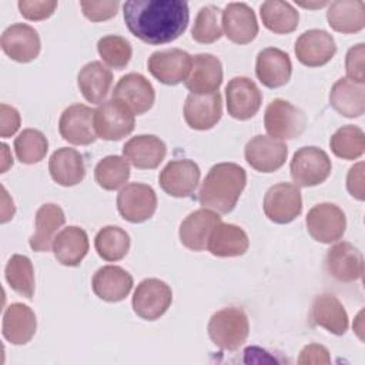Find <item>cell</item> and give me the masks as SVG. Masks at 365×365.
<instances>
[{
  "label": "cell",
  "mask_w": 365,
  "mask_h": 365,
  "mask_svg": "<svg viewBox=\"0 0 365 365\" xmlns=\"http://www.w3.org/2000/svg\"><path fill=\"white\" fill-rule=\"evenodd\" d=\"M248 247L250 240L247 232L241 227L227 222L217 224L207 241L210 254L221 258L240 257L247 252Z\"/></svg>",
  "instance_id": "f1b7e54d"
},
{
  "label": "cell",
  "mask_w": 365,
  "mask_h": 365,
  "mask_svg": "<svg viewBox=\"0 0 365 365\" xmlns=\"http://www.w3.org/2000/svg\"><path fill=\"white\" fill-rule=\"evenodd\" d=\"M336 53L334 37L321 29L302 33L295 41V56L307 67H321Z\"/></svg>",
  "instance_id": "d6986e66"
},
{
  "label": "cell",
  "mask_w": 365,
  "mask_h": 365,
  "mask_svg": "<svg viewBox=\"0 0 365 365\" xmlns=\"http://www.w3.org/2000/svg\"><path fill=\"white\" fill-rule=\"evenodd\" d=\"M94 247L100 258L115 262L127 255L130 250V235L117 225H107L97 232Z\"/></svg>",
  "instance_id": "8d00e7d4"
},
{
  "label": "cell",
  "mask_w": 365,
  "mask_h": 365,
  "mask_svg": "<svg viewBox=\"0 0 365 365\" xmlns=\"http://www.w3.org/2000/svg\"><path fill=\"white\" fill-rule=\"evenodd\" d=\"M200 167L192 160H173L161 170L158 182L168 195L182 198L194 192L200 182Z\"/></svg>",
  "instance_id": "9a60e30c"
},
{
  "label": "cell",
  "mask_w": 365,
  "mask_h": 365,
  "mask_svg": "<svg viewBox=\"0 0 365 365\" xmlns=\"http://www.w3.org/2000/svg\"><path fill=\"white\" fill-rule=\"evenodd\" d=\"M327 3H318V4H305V3H301V6H304V7H322V6H325Z\"/></svg>",
  "instance_id": "f907efd6"
},
{
  "label": "cell",
  "mask_w": 365,
  "mask_h": 365,
  "mask_svg": "<svg viewBox=\"0 0 365 365\" xmlns=\"http://www.w3.org/2000/svg\"><path fill=\"white\" fill-rule=\"evenodd\" d=\"M220 222L221 217L215 211L207 208L192 211L180 225L178 235L181 244L191 251L205 250L211 231Z\"/></svg>",
  "instance_id": "d4e9b609"
},
{
  "label": "cell",
  "mask_w": 365,
  "mask_h": 365,
  "mask_svg": "<svg viewBox=\"0 0 365 365\" xmlns=\"http://www.w3.org/2000/svg\"><path fill=\"white\" fill-rule=\"evenodd\" d=\"M220 13L221 10L212 4L200 9L191 30V36L197 43L210 44L217 41L222 36Z\"/></svg>",
  "instance_id": "b9f144b4"
},
{
  "label": "cell",
  "mask_w": 365,
  "mask_h": 365,
  "mask_svg": "<svg viewBox=\"0 0 365 365\" xmlns=\"http://www.w3.org/2000/svg\"><path fill=\"white\" fill-rule=\"evenodd\" d=\"M173 302L170 285L158 278L143 279L133 295L131 305L134 312L147 321H155L163 317Z\"/></svg>",
  "instance_id": "52a82bcc"
},
{
  "label": "cell",
  "mask_w": 365,
  "mask_h": 365,
  "mask_svg": "<svg viewBox=\"0 0 365 365\" xmlns=\"http://www.w3.org/2000/svg\"><path fill=\"white\" fill-rule=\"evenodd\" d=\"M94 110L84 104H71L60 115V135L74 145H88L97 140L94 130Z\"/></svg>",
  "instance_id": "5bb4252c"
},
{
  "label": "cell",
  "mask_w": 365,
  "mask_h": 365,
  "mask_svg": "<svg viewBox=\"0 0 365 365\" xmlns=\"http://www.w3.org/2000/svg\"><path fill=\"white\" fill-rule=\"evenodd\" d=\"M51 248L61 265L77 267L88 252L87 232L77 225L66 227L56 235Z\"/></svg>",
  "instance_id": "4dcf8cb0"
},
{
  "label": "cell",
  "mask_w": 365,
  "mask_h": 365,
  "mask_svg": "<svg viewBox=\"0 0 365 365\" xmlns=\"http://www.w3.org/2000/svg\"><path fill=\"white\" fill-rule=\"evenodd\" d=\"M227 111L232 118L248 120L254 117L262 103L258 86L248 77H234L225 87Z\"/></svg>",
  "instance_id": "4fadbf2b"
},
{
  "label": "cell",
  "mask_w": 365,
  "mask_h": 365,
  "mask_svg": "<svg viewBox=\"0 0 365 365\" xmlns=\"http://www.w3.org/2000/svg\"><path fill=\"white\" fill-rule=\"evenodd\" d=\"M222 115V97L220 91L210 94L190 93L184 104V120L192 130H210Z\"/></svg>",
  "instance_id": "ffe728a7"
},
{
  "label": "cell",
  "mask_w": 365,
  "mask_h": 365,
  "mask_svg": "<svg viewBox=\"0 0 365 365\" xmlns=\"http://www.w3.org/2000/svg\"><path fill=\"white\" fill-rule=\"evenodd\" d=\"M97 50L103 61L115 70H123L130 63L133 54L130 41L115 34L101 37L97 43Z\"/></svg>",
  "instance_id": "7bdbcfd3"
},
{
  "label": "cell",
  "mask_w": 365,
  "mask_h": 365,
  "mask_svg": "<svg viewBox=\"0 0 365 365\" xmlns=\"http://www.w3.org/2000/svg\"><path fill=\"white\" fill-rule=\"evenodd\" d=\"M329 103L332 108L344 117H361L365 111V88L348 78H339L329 91Z\"/></svg>",
  "instance_id": "836d02e7"
},
{
  "label": "cell",
  "mask_w": 365,
  "mask_h": 365,
  "mask_svg": "<svg viewBox=\"0 0 365 365\" xmlns=\"http://www.w3.org/2000/svg\"><path fill=\"white\" fill-rule=\"evenodd\" d=\"M0 44L3 51L17 63L33 61L41 48L38 33L24 23L9 26L1 34Z\"/></svg>",
  "instance_id": "e0dca14e"
},
{
  "label": "cell",
  "mask_w": 365,
  "mask_h": 365,
  "mask_svg": "<svg viewBox=\"0 0 365 365\" xmlns=\"http://www.w3.org/2000/svg\"><path fill=\"white\" fill-rule=\"evenodd\" d=\"M208 335L215 346L222 351H237L248 338V317L240 307H227L210 318Z\"/></svg>",
  "instance_id": "3957f363"
},
{
  "label": "cell",
  "mask_w": 365,
  "mask_h": 365,
  "mask_svg": "<svg viewBox=\"0 0 365 365\" xmlns=\"http://www.w3.org/2000/svg\"><path fill=\"white\" fill-rule=\"evenodd\" d=\"M192 64V57L181 48H167L154 51L147 61L148 71L160 83L177 86L187 80Z\"/></svg>",
  "instance_id": "8fae6325"
},
{
  "label": "cell",
  "mask_w": 365,
  "mask_h": 365,
  "mask_svg": "<svg viewBox=\"0 0 365 365\" xmlns=\"http://www.w3.org/2000/svg\"><path fill=\"white\" fill-rule=\"evenodd\" d=\"M111 96L125 104L134 115L148 111L155 100L153 84L140 73H128L123 76L115 84Z\"/></svg>",
  "instance_id": "2e32d148"
},
{
  "label": "cell",
  "mask_w": 365,
  "mask_h": 365,
  "mask_svg": "<svg viewBox=\"0 0 365 365\" xmlns=\"http://www.w3.org/2000/svg\"><path fill=\"white\" fill-rule=\"evenodd\" d=\"M167 154V145L153 134L131 137L123 147L124 158L140 170L157 168Z\"/></svg>",
  "instance_id": "603a6c76"
},
{
  "label": "cell",
  "mask_w": 365,
  "mask_h": 365,
  "mask_svg": "<svg viewBox=\"0 0 365 365\" xmlns=\"http://www.w3.org/2000/svg\"><path fill=\"white\" fill-rule=\"evenodd\" d=\"M255 73L265 87L278 88L289 81L292 63L285 51L277 47H267L257 56Z\"/></svg>",
  "instance_id": "cb8c5ba5"
},
{
  "label": "cell",
  "mask_w": 365,
  "mask_h": 365,
  "mask_svg": "<svg viewBox=\"0 0 365 365\" xmlns=\"http://www.w3.org/2000/svg\"><path fill=\"white\" fill-rule=\"evenodd\" d=\"M37 321L34 311L21 302L10 304L3 314L1 332L13 345L27 344L36 334Z\"/></svg>",
  "instance_id": "4316f807"
},
{
  "label": "cell",
  "mask_w": 365,
  "mask_h": 365,
  "mask_svg": "<svg viewBox=\"0 0 365 365\" xmlns=\"http://www.w3.org/2000/svg\"><path fill=\"white\" fill-rule=\"evenodd\" d=\"M66 222L64 211L60 205L47 202L43 204L36 212V230L30 237L29 244L36 252H46L53 247V241L56 238V232Z\"/></svg>",
  "instance_id": "83f0119b"
},
{
  "label": "cell",
  "mask_w": 365,
  "mask_h": 365,
  "mask_svg": "<svg viewBox=\"0 0 365 365\" xmlns=\"http://www.w3.org/2000/svg\"><path fill=\"white\" fill-rule=\"evenodd\" d=\"M20 114L14 107L0 104V135L3 138L11 137L20 128Z\"/></svg>",
  "instance_id": "7dc6e473"
},
{
  "label": "cell",
  "mask_w": 365,
  "mask_h": 365,
  "mask_svg": "<svg viewBox=\"0 0 365 365\" xmlns=\"http://www.w3.org/2000/svg\"><path fill=\"white\" fill-rule=\"evenodd\" d=\"M221 26L225 37L235 44H247L258 34L254 10L245 3H230L221 11Z\"/></svg>",
  "instance_id": "ac0fdd59"
},
{
  "label": "cell",
  "mask_w": 365,
  "mask_h": 365,
  "mask_svg": "<svg viewBox=\"0 0 365 365\" xmlns=\"http://www.w3.org/2000/svg\"><path fill=\"white\" fill-rule=\"evenodd\" d=\"M120 215L133 224L150 220L157 210V194L153 187L141 182H130L117 195Z\"/></svg>",
  "instance_id": "9c48e42d"
},
{
  "label": "cell",
  "mask_w": 365,
  "mask_h": 365,
  "mask_svg": "<svg viewBox=\"0 0 365 365\" xmlns=\"http://www.w3.org/2000/svg\"><path fill=\"white\" fill-rule=\"evenodd\" d=\"M244 155L254 170L259 173H274L285 164L288 147L284 141L269 135H255L247 143Z\"/></svg>",
  "instance_id": "7c38bea8"
},
{
  "label": "cell",
  "mask_w": 365,
  "mask_h": 365,
  "mask_svg": "<svg viewBox=\"0 0 365 365\" xmlns=\"http://www.w3.org/2000/svg\"><path fill=\"white\" fill-rule=\"evenodd\" d=\"M133 284L131 274L117 265H104L98 268L91 281L94 294L107 302L123 301L130 294Z\"/></svg>",
  "instance_id": "484cf974"
},
{
  "label": "cell",
  "mask_w": 365,
  "mask_h": 365,
  "mask_svg": "<svg viewBox=\"0 0 365 365\" xmlns=\"http://www.w3.org/2000/svg\"><path fill=\"white\" fill-rule=\"evenodd\" d=\"M118 1H80L83 14L91 21H104L118 11Z\"/></svg>",
  "instance_id": "bcb514c9"
},
{
  "label": "cell",
  "mask_w": 365,
  "mask_h": 365,
  "mask_svg": "<svg viewBox=\"0 0 365 365\" xmlns=\"http://www.w3.org/2000/svg\"><path fill=\"white\" fill-rule=\"evenodd\" d=\"M264 125L269 137L277 140H292L299 137L307 127L302 110L282 98H274L265 108Z\"/></svg>",
  "instance_id": "5b68a950"
},
{
  "label": "cell",
  "mask_w": 365,
  "mask_h": 365,
  "mask_svg": "<svg viewBox=\"0 0 365 365\" xmlns=\"http://www.w3.org/2000/svg\"><path fill=\"white\" fill-rule=\"evenodd\" d=\"M311 319L315 325L322 327L335 335H344L349 325L344 305L331 294H321L314 299Z\"/></svg>",
  "instance_id": "1f68e13d"
},
{
  "label": "cell",
  "mask_w": 365,
  "mask_h": 365,
  "mask_svg": "<svg viewBox=\"0 0 365 365\" xmlns=\"http://www.w3.org/2000/svg\"><path fill=\"white\" fill-rule=\"evenodd\" d=\"M308 234L318 242L331 244L342 238L346 228L344 211L332 202L314 205L305 218Z\"/></svg>",
  "instance_id": "ba28073f"
},
{
  "label": "cell",
  "mask_w": 365,
  "mask_h": 365,
  "mask_svg": "<svg viewBox=\"0 0 365 365\" xmlns=\"http://www.w3.org/2000/svg\"><path fill=\"white\" fill-rule=\"evenodd\" d=\"M247 184L245 170L235 163H218L205 175L198 200L202 208L218 214H228L234 210Z\"/></svg>",
  "instance_id": "7a4b0ae2"
},
{
  "label": "cell",
  "mask_w": 365,
  "mask_h": 365,
  "mask_svg": "<svg viewBox=\"0 0 365 365\" xmlns=\"http://www.w3.org/2000/svg\"><path fill=\"white\" fill-rule=\"evenodd\" d=\"M6 281L10 288L17 294L33 298L34 295V268L29 257L21 254H14L4 269Z\"/></svg>",
  "instance_id": "ab89813d"
},
{
  "label": "cell",
  "mask_w": 365,
  "mask_h": 365,
  "mask_svg": "<svg viewBox=\"0 0 365 365\" xmlns=\"http://www.w3.org/2000/svg\"><path fill=\"white\" fill-rule=\"evenodd\" d=\"M222 83V66L218 57L210 53H200L192 57V64L185 87L192 94H210L218 91Z\"/></svg>",
  "instance_id": "7402d4cb"
},
{
  "label": "cell",
  "mask_w": 365,
  "mask_h": 365,
  "mask_svg": "<svg viewBox=\"0 0 365 365\" xmlns=\"http://www.w3.org/2000/svg\"><path fill=\"white\" fill-rule=\"evenodd\" d=\"M364 56H365V44L359 43L351 47L345 57V71L348 80L364 84L365 83V70H364Z\"/></svg>",
  "instance_id": "ee69618b"
},
{
  "label": "cell",
  "mask_w": 365,
  "mask_h": 365,
  "mask_svg": "<svg viewBox=\"0 0 365 365\" xmlns=\"http://www.w3.org/2000/svg\"><path fill=\"white\" fill-rule=\"evenodd\" d=\"M331 168L328 154L314 145L297 150L289 164L291 177L298 187H314L324 182L329 177Z\"/></svg>",
  "instance_id": "8992f818"
},
{
  "label": "cell",
  "mask_w": 365,
  "mask_h": 365,
  "mask_svg": "<svg viewBox=\"0 0 365 365\" xmlns=\"http://www.w3.org/2000/svg\"><path fill=\"white\" fill-rule=\"evenodd\" d=\"M17 6L24 19L38 21V20L48 19L54 13V10L57 7V1L56 0H43V1L20 0L17 3Z\"/></svg>",
  "instance_id": "f6af8a7d"
},
{
  "label": "cell",
  "mask_w": 365,
  "mask_h": 365,
  "mask_svg": "<svg viewBox=\"0 0 365 365\" xmlns=\"http://www.w3.org/2000/svg\"><path fill=\"white\" fill-rule=\"evenodd\" d=\"M48 150L46 135L36 128L23 130L14 140L16 157L23 164L40 163Z\"/></svg>",
  "instance_id": "60d3db41"
},
{
  "label": "cell",
  "mask_w": 365,
  "mask_h": 365,
  "mask_svg": "<svg viewBox=\"0 0 365 365\" xmlns=\"http://www.w3.org/2000/svg\"><path fill=\"white\" fill-rule=\"evenodd\" d=\"M77 84L88 103L101 104L113 84V73L101 61H90L80 70Z\"/></svg>",
  "instance_id": "d6a6232c"
},
{
  "label": "cell",
  "mask_w": 365,
  "mask_h": 365,
  "mask_svg": "<svg viewBox=\"0 0 365 365\" xmlns=\"http://www.w3.org/2000/svg\"><path fill=\"white\" fill-rule=\"evenodd\" d=\"M264 212L275 224H288L302 212L299 187L291 182H278L268 188L264 197Z\"/></svg>",
  "instance_id": "30bf717a"
},
{
  "label": "cell",
  "mask_w": 365,
  "mask_h": 365,
  "mask_svg": "<svg viewBox=\"0 0 365 365\" xmlns=\"http://www.w3.org/2000/svg\"><path fill=\"white\" fill-rule=\"evenodd\" d=\"M329 147L342 160H356L365 151V134L358 125H342L332 134Z\"/></svg>",
  "instance_id": "f35d334b"
},
{
  "label": "cell",
  "mask_w": 365,
  "mask_h": 365,
  "mask_svg": "<svg viewBox=\"0 0 365 365\" xmlns=\"http://www.w3.org/2000/svg\"><path fill=\"white\" fill-rule=\"evenodd\" d=\"M262 24L272 33L288 34L298 27L299 14L288 1L268 0L259 6Z\"/></svg>",
  "instance_id": "d590c367"
},
{
  "label": "cell",
  "mask_w": 365,
  "mask_h": 365,
  "mask_svg": "<svg viewBox=\"0 0 365 365\" xmlns=\"http://www.w3.org/2000/svg\"><path fill=\"white\" fill-rule=\"evenodd\" d=\"M327 20L332 30L352 34L365 26V3L362 0H336L329 4Z\"/></svg>",
  "instance_id": "e575fe53"
},
{
  "label": "cell",
  "mask_w": 365,
  "mask_h": 365,
  "mask_svg": "<svg viewBox=\"0 0 365 365\" xmlns=\"http://www.w3.org/2000/svg\"><path fill=\"white\" fill-rule=\"evenodd\" d=\"M93 123L97 137L107 141H118L133 133L135 118L125 104L111 98L98 104L94 110Z\"/></svg>",
  "instance_id": "277c9868"
},
{
  "label": "cell",
  "mask_w": 365,
  "mask_h": 365,
  "mask_svg": "<svg viewBox=\"0 0 365 365\" xmlns=\"http://www.w3.org/2000/svg\"><path fill=\"white\" fill-rule=\"evenodd\" d=\"M123 14L130 33L148 44L177 40L190 20L188 4L182 0H130Z\"/></svg>",
  "instance_id": "6da1fadb"
},
{
  "label": "cell",
  "mask_w": 365,
  "mask_h": 365,
  "mask_svg": "<svg viewBox=\"0 0 365 365\" xmlns=\"http://www.w3.org/2000/svg\"><path fill=\"white\" fill-rule=\"evenodd\" d=\"M331 356L328 349L324 345L319 344H309L307 345L298 358L299 365H308V364H329Z\"/></svg>",
  "instance_id": "c3c4849f"
},
{
  "label": "cell",
  "mask_w": 365,
  "mask_h": 365,
  "mask_svg": "<svg viewBox=\"0 0 365 365\" xmlns=\"http://www.w3.org/2000/svg\"><path fill=\"white\" fill-rule=\"evenodd\" d=\"M94 178L96 182L107 191L118 190L130 178V164L124 157L107 155L97 163Z\"/></svg>",
  "instance_id": "74e56055"
},
{
  "label": "cell",
  "mask_w": 365,
  "mask_h": 365,
  "mask_svg": "<svg viewBox=\"0 0 365 365\" xmlns=\"http://www.w3.org/2000/svg\"><path fill=\"white\" fill-rule=\"evenodd\" d=\"M48 171L57 184L63 187L77 185L86 175L83 155L74 148H57L48 160Z\"/></svg>",
  "instance_id": "f546056e"
},
{
  "label": "cell",
  "mask_w": 365,
  "mask_h": 365,
  "mask_svg": "<svg viewBox=\"0 0 365 365\" xmlns=\"http://www.w3.org/2000/svg\"><path fill=\"white\" fill-rule=\"evenodd\" d=\"M346 188L349 194L362 201L365 198L364 195V163H358L354 167L349 168L346 175Z\"/></svg>",
  "instance_id": "681fc988"
},
{
  "label": "cell",
  "mask_w": 365,
  "mask_h": 365,
  "mask_svg": "<svg viewBox=\"0 0 365 365\" xmlns=\"http://www.w3.org/2000/svg\"><path fill=\"white\" fill-rule=\"evenodd\" d=\"M327 271L341 282H352L362 278L364 258L351 242H338L332 245L325 258Z\"/></svg>",
  "instance_id": "44dd1931"
}]
</instances>
